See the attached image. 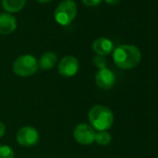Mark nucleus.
I'll return each instance as SVG.
<instances>
[{
  "label": "nucleus",
  "mask_w": 158,
  "mask_h": 158,
  "mask_svg": "<svg viewBox=\"0 0 158 158\" xmlns=\"http://www.w3.org/2000/svg\"><path fill=\"white\" fill-rule=\"evenodd\" d=\"M112 140V136L107 131H100L96 133L95 141L99 145H108Z\"/></svg>",
  "instance_id": "13"
},
{
  "label": "nucleus",
  "mask_w": 158,
  "mask_h": 158,
  "mask_svg": "<svg viewBox=\"0 0 158 158\" xmlns=\"http://www.w3.org/2000/svg\"><path fill=\"white\" fill-rule=\"evenodd\" d=\"M0 158H14V151L8 145L0 146Z\"/></svg>",
  "instance_id": "14"
},
{
  "label": "nucleus",
  "mask_w": 158,
  "mask_h": 158,
  "mask_svg": "<svg viewBox=\"0 0 158 158\" xmlns=\"http://www.w3.org/2000/svg\"><path fill=\"white\" fill-rule=\"evenodd\" d=\"M92 48L97 55L104 57L111 54L114 51V46L110 39L106 37H99L94 40L92 44Z\"/></svg>",
  "instance_id": "9"
},
{
  "label": "nucleus",
  "mask_w": 158,
  "mask_h": 158,
  "mask_svg": "<svg viewBox=\"0 0 158 158\" xmlns=\"http://www.w3.org/2000/svg\"><path fill=\"white\" fill-rule=\"evenodd\" d=\"M95 81L99 88L102 89H110L115 83V75L114 72L108 68L101 69L95 75Z\"/></svg>",
  "instance_id": "8"
},
{
  "label": "nucleus",
  "mask_w": 158,
  "mask_h": 158,
  "mask_svg": "<svg viewBox=\"0 0 158 158\" xmlns=\"http://www.w3.org/2000/svg\"><path fill=\"white\" fill-rule=\"evenodd\" d=\"M84 5L88 7H96L101 4L102 0H81Z\"/></svg>",
  "instance_id": "16"
},
{
  "label": "nucleus",
  "mask_w": 158,
  "mask_h": 158,
  "mask_svg": "<svg viewBox=\"0 0 158 158\" xmlns=\"http://www.w3.org/2000/svg\"><path fill=\"white\" fill-rule=\"evenodd\" d=\"M17 28V21L14 16L10 13L0 14V34L10 35Z\"/></svg>",
  "instance_id": "10"
},
{
  "label": "nucleus",
  "mask_w": 158,
  "mask_h": 158,
  "mask_svg": "<svg viewBox=\"0 0 158 158\" xmlns=\"http://www.w3.org/2000/svg\"><path fill=\"white\" fill-rule=\"evenodd\" d=\"M106 3L109 4V5H112V6H115L119 3L120 0H105Z\"/></svg>",
  "instance_id": "18"
},
{
  "label": "nucleus",
  "mask_w": 158,
  "mask_h": 158,
  "mask_svg": "<svg viewBox=\"0 0 158 158\" xmlns=\"http://www.w3.org/2000/svg\"><path fill=\"white\" fill-rule=\"evenodd\" d=\"M96 132L94 128L88 124L82 123L77 125L73 129L74 139L82 145H89L95 141Z\"/></svg>",
  "instance_id": "5"
},
{
  "label": "nucleus",
  "mask_w": 158,
  "mask_h": 158,
  "mask_svg": "<svg viewBox=\"0 0 158 158\" xmlns=\"http://www.w3.org/2000/svg\"><path fill=\"white\" fill-rule=\"evenodd\" d=\"M93 62H94V65L99 69H104V68H107V60L103 57V56H100V55H97L94 57L93 59Z\"/></svg>",
  "instance_id": "15"
},
{
  "label": "nucleus",
  "mask_w": 158,
  "mask_h": 158,
  "mask_svg": "<svg viewBox=\"0 0 158 158\" xmlns=\"http://www.w3.org/2000/svg\"><path fill=\"white\" fill-rule=\"evenodd\" d=\"M89 120L93 128L106 131L114 123V114L104 105H95L89 112Z\"/></svg>",
  "instance_id": "2"
},
{
  "label": "nucleus",
  "mask_w": 158,
  "mask_h": 158,
  "mask_svg": "<svg viewBox=\"0 0 158 158\" xmlns=\"http://www.w3.org/2000/svg\"><path fill=\"white\" fill-rule=\"evenodd\" d=\"M37 1H38L39 3H42V4H46V3H48V2H50L51 0H37Z\"/></svg>",
  "instance_id": "19"
},
{
  "label": "nucleus",
  "mask_w": 158,
  "mask_h": 158,
  "mask_svg": "<svg viewBox=\"0 0 158 158\" xmlns=\"http://www.w3.org/2000/svg\"><path fill=\"white\" fill-rule=\"evenodd\" d=\"M38 69V61L32 55L20 56L13 62L12 70L14 73L20 77H28L36 73Z\"/></svg>",
  "instance_id": "4"
},
{
  "label": "nucleus",
  "mask_w": 158,
  "mask_h": 158,
  "mask_svg": "<svg viewBox=\"0 0 158 158\" xmlns=\"http://www.w3.org/2000/svg\"><path fill=\"white\" fill-rule=\"evenodd\" d=\"M16 139L20 145L25 147H31L38 143L39 133L35 127L30 126H25L19 129L16 135Z\"/></svg>",
  "instance_id": "6"
},
{
  "label": "nucleus",
  "mask_w": 158,
  "mask_h": 158,
  "mask_svg": "<svg viewBox=\"0 0 158 158\" xmlns=\"http://www.w3.org/2000/svg\"><path fill=\"white\" fill-rule=\"evenodd\" d=\"M26 0H2V6L7 12H19L25 5Z\"/></svg>",
  "instance_id": "12"
},
{
  "label": "nucleus",
  "mask_w": 158,
  "mask_h": 158,
  "mask_svg": "<svg viewBox=\"0 0 158 158\" xmlns=\"http://www.w3.org/2000/svg\"><path fill=\"white\" fill-rule=\"evenodd\" d=\"M77 6L73 0H63L54 11V18L60 25H69L75 18Z\"/></svg>",
  "instance_id": "3"
},
{
  "label": "nucleus",
  "mask_w": 158,
  "mask_h": 158,
  "mask_svg": "<svg viewBox=\"0 0 158 158\" xmlns=\"http://www.w3.org/2000/svg\"><path fill=\"white\" fill-rule=\"evenodd\" d=\"M79 69L78 60L73 56L63 57L58 65V72L63 77H72L76 74Z\"/></svg>",
  "instance_id": "7"
},
{
  "label": "nucleus",
  "mask_w": 158,
  "mask_h": 158,
  "mask_svg": "<svg viewBox=\"0 0 158 158\" xmlns=\"http://www.w3.org/2000/svg\"><path fill=\"white\" fill-rule=\"evenodd\" d=\"M57 60H58L57 55L51 51H48L42 54V56L40 57L38 60V66L41 70L48 71V70L52 69L55 66V64L57 63Z\"/></svg>",
  "instance_id": "11"
},
{
  "label": "nucleus",
  "mask_w": 158,
  "mask_h": 158,
  "mask_svg": "<svg viewBox=\"0 0 158 158\" xmlns=\"http://www.w3.org/2000/svg\"><path fill=\"white\" fill-rule=\"evenodd\" d=\"M113 58L118 68L129 70L135 68L140 62L141 53L134 45H120L114 49Z\"/></svg>",
  "instance_id": "1"
},
{
  "label": "nucleus",
  "mask_w": 158,
  "mask_h": 158,
  "mask_svg": "<svg viewBox=\"0 0 158 158\" xmlns=\"http://www.w3.org/2000/svg\"><path fill=\"white\" fill-rule=\"evenodd\" d=\"M5 132H6V126L2 122H0V138L4 136Z\"/></svg>",
  "instance_id": "17"
}]
</instances>
